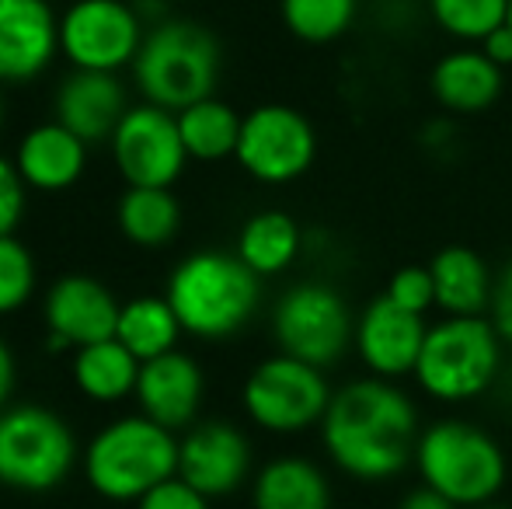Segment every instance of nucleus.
Returning <instances> with one entry per match:
<instances>
[{
    "label": "nucleus",
    "instance_id": "obj_24",
    "mask_svg": "<svg viewBox=\"0 0 512 509\" xmlns=\"http://www.w3.org/2000/svg\"><path fill=\"white\" fill-rule=\"evenodd\" d=\"M143 363L119 339L91 342L74 356V384L91 401H119L136 391Z\"/></svg>",
    "mask_w": 512,
    "mask_h": 509
},
{
    "label": "nucleus",
    "instance_id": "obj_33",
    "mask_svg": "<svg viewBox=\"0 0 512 509\" xmlns=\"http://www.w3.org/2000/svg\"><path fill=\"white\" fill-rule=\"evenodd\" d=\"M140 509H209V496L192 489L185 478H168V482L154 485L147 496L140 499Z\"/></svg>",
    "mask_w": 512,
    "mask_h": 509
},
{
    "label": "nucleus",
    "instance_id": "obj_10",
    "mask_svg": "<svg viewBox=\"0 0 512 509\" xmlns=\"http://www.w3.org/2000/svg\"><path fill=\"white\" fill-rule=\"evenodd\" d=\"M314 154L317 133L304 112L290 105H258L244 116L234 157L255 182L286 185L314 164Z\"/></svg>",
    "mask_w": 512,
    "mask_h": 509
},
{
    "label": "nucleus",
    "instance_id": "obj_16",
    "mask_svg": "<svg viewBox=\"0 0 512 509\" xmlns=\"http://www.w3.org/2000/svg\"><path fill=\"white\" fill-rule=\"evenodd\" d=\"M60 49V21L46 0H0V81L25 84Z\"/></svg>",
    "mask_w": 512,
    "mask_h": 509
},
{
    "label": "nucleus",
    "instance_id": "obj_21",
    "mask_svg": "<svg viewBox=\"0 0 512 509\" xmlns=\"http://www.w3.org/2000/svg\"><path fill=\"white\" fill-rule=\"evenodd\" d=\"M432 286H436V307L450 318H478L492 304V272L485 258L474 248L450 245L432 255L429 262Z\"/></svg>",
    "mask_w": 512,
    "mask_h": 509
},
{
    "label": "nucleus",
    "instance_id": "obj_4",
    "mask_svg": "<svg viewBox=\"0 0 512 509\" xmlns=\"http://www.w3.org/2000/svg\"><path fill=\"white\" fill-rule=\"evenodd\" d=\"M415 468L425 485L443 492L460 509L488 506L506 485V454L499 440L464 419H443L422 429Z\"/></svg>",
    "mask_w": 512,
    "mask_h": 509
},
{
    "label": "nucleus",
    "instance_id": "obj_36",
    "mask_svg": "<svg viewBox=\"0 0 512 509\" xmlns=\"http://www.w3.org/2000/svg\"><path fill=\"white\" fill-rule=\"evenodd\" d=\"M398 509H460L453 499H446L443 492H436L432 485H418V489L405 492V499L398 503Z\"/></svg>",
    "mask_w": 512,
    "mask_h": 509
},
{
    "label": "nucleus",
    "instance_id": "obj_23",
    "mask_svg": "<svg viewBox=\"0 0 512 509\" xmlns=\"http://www.w3.org/2000/svg\"><path fill=\"white\" fill-rule=\"evenodd\" d=\"M300 248H304V234H300L297 220L279 210L255 213L241 227V238H237V255L258 276H279V272H286L297 262Z\"/></svg>",
    "mask_w": 512,
    "mask_h": 509
},
{
    "label": "nucleus",
    "instance_id": "obj_13",
    "mask_svg": "<svg viewBox=\"0 0 512 509\" xmlns=\"http://www.w3.org/2000/svg\"><path fill=\"white\" fill-rule=\"evenodd\" d=\"M425 314H415L408 307L394 304L391 297H377L373 304H366L356 318V346L359 360L366 363L373 377H387L398 381L405 374H415L418 353L425 342Z\"/></svg>",
    "mask_w": 512,
    "mask_h": 509
},
{
    "label": "nucleus",
    "instance_id": "obj_35",
    "mask_svg": "<svg viewBox=\"0 0 512 509\" xmlns=\"http://www.w3.org/2000/svg\"><path fill=\"white\" fill-rule=\"evenodd\" d=\"M481 53H485L492 63H499V67H512V25L509 21L481 39Z\"/></svg>",
    "mask_w": 512,
    "mask_h": 509
},
{
    "label": "nucleus",
    "instance_id": "obj_15",
    "mask_svg": "<svg viewBox=\"0 0 512 509\" xmlns=\"http://www.w3.org/2000/svg\"><path fill=\"white\" fill-rule=\"evenodd\" d=\"M251 475V443L234 422H199L178 443V478L209 499L237 492Z\"/></svg>",
    "mask_w": 512,
    "mask_h": 509
},
{
    "label": "nucleus",
    "instance_id": "obj_1",
    "mask_svg": "<svg viewBox=\"0 0 512 509\" xmlns=\"http://www.w3.org/2000/svg\"><path fill=\"white\" fill-rule=\"evenodd\" d=\"M418 408L387 377L338 387L321 419V443L335 468L356 482H387L415 464Z\"/></svg>",
    "mask_w": 512,
    "mask_h": 509
},
{
    "label": "nucleus",
    "instance_id": "obj_17",
    "mask_svg": "<svg viewBox=\"0 0 512 509\" xmlns=\"http://www.w3.org/2000/svg\"><path fill=\"white\" fill-rule=\"evenodd\" d=\"M126 112V91L112 70L77 67L56 91V123L77 133L84 143L112 140Z\"/></svg>",
    "mask_w": 512,
    "mask_h": 509
},
{
    "label": "nucleus",
    "instance_id": "obj_20",
    "mask_svg": "<svg viewBox=\"0 0 512 509\" xmlns=\"http://www.w3.org/2000/svg\"><path fill=\"white\" fill-rule=\"evenodd\" d=\"M432 95L453 116H478L492 109L502 95V67L488 60L481 49L446 53L432 67Z\"/></svg>",
    "mask_w": 512,
    "mask_h": 509
},
{
    "label": "nucleus",
    "instance_id": "obj_31",
    "mask_svg": "<svg viewBox=\"0 0 512 509\" xmlns=\"http://www.w3.org/2000/svg\"><path fill=\"white\" fill-rule=\"evenodd\" d=\"M387 297L415 314H425L429 307H436V286H432L429 265H405V269L394 272L391 283H387Z\"/></svg>",
    "mask_w": 512,
    "mask_h": 509
},
{
    "label": "nucleus",
    "instance_id": "obj_2",
    "mask_svg": "<svg viewBox=\"0 0 512 509\" xmlns=\"http://www.w3.org/2000/svg\"><path fill=\"white\" fill-rule=\"evenodd\" d=\"M258 272L230 252H196L168 279V304L175 307L182 332L199 339H227L244 328L262 300Z\"/></svg>",
    "mask_w": 512,
    "mask_h": 509
},
{
    "label": "nucleus",
    "instance_id": "obj_29",
    "mask_svg": "<svg viewBox=\"0 0 512 509\" xmlns=\"http://www.w3.org/2000/svg\"><path fill=\"white\" fill-rule=\"evenodd\" d=\"M429 7L436 25L464 42H481L509 18V0H429Z\"/></svg>",
    "mask_w": 512,
    "mask_h": 509
},
{
    "label": "nucleus",
    "instance_id": "obj_30",
    "mask_svg": "<svg viewBox=\"0 0 512 509\" xmlns=\"http://www.w3.org/2000/svg\"><path fill=\"white\" fill-rule=\"evenodd\" d=\"M35 290V262L32 252L18 238H0V314H11L32 297Z\"/></svg>",
    "mask_w": 512,
    "mask_h": 509
},
{
    "label": "nucleus",
    "instance_id": "obj_34",
    "mask_svg": "<svg viewBox=\"0 0 512 509\" xmlns=\"http://www.w3.org/2000/svg\"><path fill=\"white\" fill-rule=\"evenodd\" d=\"M488 314H492L495 332L506 342H512V262L495 276L492 286V304H488Z\"/></svg>",
    "mask_w": 512,
    "mask_h": 509
},
{
    "label": "nucleus",
    "instance_id": "obj_11",
    "mask_svg": "<svg viewBox=\"0 0 512 509\" xmlns=\"http://www.w3.org/2000/svg\"><path fill=\"white\" fill-rule=\"evenodd\" d=\"M112 157L126 185L171 189V182L182 175L185 161H189L178 116L150 102L129 109L112 133Z\"/></svg>",
    "mask_w": 512,
    "mask_h": 509
},
{
    "label": "nucleus",
    "instance_id": "obj_22",
    "mask_svg": "<svg viewBox=\"0 0 512 509\" xmlns=\"http://www.w3.org/2000/svg\"><path fill=\"white\" fill-rule=\"evenodd\" d=\"M255 509H331V485L307 457H276L255 478Z\"/></svg>",
    "mask_w": 512,
    "mask_h": 509
},
{
    "label": "nucleus",
    "instance_id": "obj_39",
    "mask_svg": "<svg viewBox=\"0 0 512 509\" xmlns=\"http://www.w3.org/2000/svg\"><path fill=\"white\" fill-rule=\"evenodd\" d=\"M506 21H509V25H512V0H509V18H506Z\"/></svg>",
    "mask_w": 512,
    "mask_h": 509
},
{
    "label": "nucleus",
    "instance_id": "obj_19",
    "mask_svg": "<svg viewBox=\"0 0 512 509\" xmlns=\"http://www.w3.org/2000/svg\"><path fill=\"white\" fill-rule=\"evenodd\" d=\"M14 164H18L25 185L42 192H63L84 175L88 143L63 123H42L25 133Z\"/></svg>",
    "mask_w": 512,
    "mask_h": 509
},
{
    "label": "nucleus",
    "instance_id": "obj_40",
    "mask_svg": "<svg viewBox=\"0 0 512 509\" xmlns=\"http://www.w3.org/2000/svg\"><path fill=\"white\" fill-rule=\"evenodd\" d=\"M478 509H502V506H492V503H488V506H478Z\"/></svg>",
    "mask_w": 512,
    "mask_h": 509
},
{
    "label": "nucleus",
    "instance_id": "obj_25",
    "mask_svg": "<svg viewBox=\"0 0 512 509\" xmlns=\"http://www.w3.org/2000/svg\"><path fill=\"white\" fill-rule=\"evenodd\" d=\"M182 227V206L161 185H129L119 199V231L140 248H161Z\"/></svg>",
    "mask_w": 512,
    "mask_h": 509
},
{
    "label": "nucleus",
    "instance_id": "obj_32",
    "mask_svg": "<svg viewBox=\"0 0 512 509\" xmlns=\"http://www.w3.org/2000/svg\"><path fill=\"white\" fill-rule=\"evenodd\" d=\"M21 213H25V178H21L18 164L0 157V238L14 234Z\"/></svg>",
    "mask_w": 512,
    "mask_h": 509
},
{
    "label": "nucleus",
    "instance_id": "obj_8",
    "mask_svg": "<svg viewBox=\"0 0 512 509\" xmlns=\"http://www.w3.org/2000/svg\"><path fill=\"white\" fill-rule=\"evenodd\" d=\"M331 394L335 391L324 381L321 367L279 353L262 360L248 374V381H244V412L258 429L293 436L310 426H321Z\"/></svg>",
    "mask_w": 512,
    "mask_h": 509
},
{
    "label": "nucleus",
    "instance_id": "obj_12",
    "mask_svg": "<svg viewBox=\"0 0 512 509\" xmlns=\"http://www.w3.org/2000/svg\"><path fill=\"white\" fill-rule=\"evenodd\" d=\"M143 46L140 18L122 0H77L60 21V49L81 70H119Z\"/></svg>",
    "mask_w": 512,
    "mask_h": 509
},
{
    "label": "nucleus",
    "instance_id": "obj_28",
    "mask_svg": "<svg viewBox=\"0 0 512 509\" xmlns=\"http://www.w3.org/2000/svg\"><path fill=\"white\" fill-rule=\"evenodd\" d=\"M359 0H283V21L300 42L324 46L349 32Z\"/></svg>",
    "mask_w": 512,
    "mask_h": 509
},
{
    "label": "nucleus",
    "instance_id": "obj_38",
    "mask_svg": "<svg viewBox=\"0 0 512 509\" xmlns=\"http://www.w3.org/2000/svg\"><path fill=\"white\" fill-rule=\"evenodd\" d=\"M0 123H4V98H0Z\"/></svg>",
    "mask_w": 512,
    "mask_h": 509
},
{
    "label": "nucleus",
    "instance_id": "obj_26",
    "mask_svg": "<svg viewBox=\"0 0 512 509\" xmlns=\"http://www.w3.org/2000/svg\"><path fill=\"white\" fill-rule=\"evenodd\" d=\"M178 335H182V321H178L175 307L168 304V297H136L122 304L115 339L140 363L171 353Z\"/></svg>",
    "mask_w": 512,
    "mask_h": 509
},
{
    "label": "nucleus",
    "instance_id": "obj_27",
    "mask_svg": "<svg viewBox=\"0 0 512 509\" xmlns=\"http://www.w3.org/2000/svg\"><path fill=\"white\" fill-rule=\"evenodd\" d=\"M241 123L244 119L227 102H220V98H203V102L178 112V129H182L185 150L196 161L234 157L237 140H241Z\"/></svg>",
    "mask_w": 512,
    "mask_h": 509
},
{
    "label": "nucleus",
    "instance_id": "obj_14",
    "mask_svg": "<svg viewBox=\"0 0 512 509\" xmlns=\"http://www.w3.org/2000/svg\"><path fill=\"white\" fill-rule=\"evenodd\" d=\"M122 304L108 293L105 283L91 276H63L53 283L46 297V328H49V349H81L91 342L115 339Z\"/></svg>",
    "mask_w": 512,
    "mask_h": 509
},
{
    "label": "nucleus",
    "instance_id": "obj_9",
    "mask_svg": "<svg viewBox=\"0 0 512 509\" xmlns=\"http://www.w3.org/2000/svg\"><path fill=\"white\" fill-rule=\"evenodd\" d=\"M272 335L279 353L324 370L349 353L356 339V318L335 286L297 283L279 297L272 311Z\"/></svg>",
    "mask_w": 512,
    "mask_h": 509
},
{
    "label": "nucleus",
    "instance_id": "obj_18",
    "mask_svg": "<svg viewBox=\"0 0 512 509\" xmlns=\"http://www.w3.org/2000/svg\"><path fill=\"white\" fill-rule=\"evenodd\" d=\"M136 398L147 419L161 422L164 429H182L196 419L199 401H203V370L192 356L171 353L154 356L140 367V381H136Z\"/></svg>",
    "mask_w": 512,
    "mask_h": 509
},
{
    "label": "nucleus",
    "instance_id": "obj_6",
    "mask_svg": "<svg viewBox=\"0 0 512 509\" xmlns=\"http://www.w3.org/2000/svg\"><path fill=\"white\" fill-rule=\"evenodd\" d=\"M502 335L492 318H450L429 325L415 363V381L436 401H471L495 384L502 367Z\"/></svg>",
    "mask_w": 512,
    "mask_h": 509
},
{
    "label": "nucleus",
    "instance_id": "obj_3",
    "mask_svg": "<svg viewBox=\"0 0 512 509\" xmlns=\"http://www.w3.org/2000/svg\"><path fill=\"white\" fill-rule=\"evenodd\" d=\"M178 475V440L147 415L115 419L91 440L84 478L112 503H140L154 485Z\"/></svg>",
    "mask_w": 512,
    "mask_h": 509
},
{
    "label": "nucleus",
    "instance_id": "obj_7",
    "mask_svg": "<svg viewBox=\"0 0 512 509\" xmlns=\"http://www.w3.org/2000/svg\"><path fill=\"white\" fill-rule=\"evenodd\" d=\"M77 443L56 412L18 405L0 412V485L18 492H49L70 475Z\"/></svg>",
    "mask_w": 512,
    "mask_h": 509
},
{
    "label": "nucleus",
    "instance_id": "obj_5",
    "mask_svg": "<svg viewBox=\"0 0 512 509\" xmlns=\"http://www.w3.org/2000/svg\"><path fill=\"white\" fill-rule=\"evenodd\" d=\"M133 70L150 105L182 112L213 98L220 81V42L196 21H161L143 39Z\"/></svg>",
    "mask_w": 512,
    "mask_h": 509
},
{
    "label": "nucleus",
    "instance_id": "obj_37",
    "mask_svg": "<svg viewBox=\"0 0 512 509\" xmlns=\"http://www.w3.org/2000/svg\"><path fill=\"white\" fill-rule=\"evenodd\" d=\"M11 391H14V356L7 349V342L0 339V412H4Z\"/></svg>",
    "mask_w": 512,
    "mask_h": 509
}]
</instances>
